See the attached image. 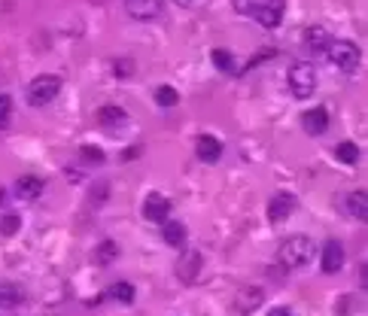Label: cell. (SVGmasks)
Wrapping results in <instances>:
<instances>
[{
    "instance_id": "d6986e66",
    "label": "cell",
    "mask_w": 368,
    "mask_h": 316,
    "mask_svg": "<svg viewBox=\"0 0 368 316\" xmlns=\"http://www.w3.org/2000/svg\"><path fill=\"white\" fill-rule=\"evenodd\" d=\"M162 237L168 246H183L186 244V225L183 222H162Z\"/></svg>"
},
{
    "instance_id": "7402d4cb",
    "label": "cell",
    "mask_w": 368,
    "mask_h": 316,
    "mask_svg": "<svg viewBox=\"0 0 368 316\" xmlns=\"http://www.w3.org/2000/svg\"><path fill=\"white\" fill-rule=\"evenodd\" d=\"M155 104H159L162 110H171V107H177V104H180V95H177V88H171V86H159V88H155Z\"/></svg>"
},
{
    "instance_id": "8fae6325",
    "label": "cell",
    "mask_w": 368,
    "mask_h": 316,
    "mask_svg": "<svg viewBox=\"0 0 368 316\" xmlns=\"http://www.w3.org/2000/svg\"><path fill=\"white\" fill-rule=\"evenodd\" d=\"M301 128H305V134H310V137L326 134L329 131V110L326 107L305 110V113H301Z\"/></svg>"
},
{
    "instance_id": "5b68a950",
    "label": "cell",
    "mask_w": 368,
    "mask_h": 316,
    "mask_svg": "<svg viewBox=\"0 0 368 316\" xmlns=\"http://www.w3.org/2000/svg\"><path fill=\"white\" fill-rule=\"evenodd\" d=\"M298 207V198L292 192H277L271 195L268 201V222H274V225H280V222H287L292 213H296Z\"/></svg>"
},
{
    "instance_id": "f546056e",
    "label": "cell",
    "mask_w": 368,
    "mask_h": 316,
    "mask_svg": "<svg viewBox=\"0 0 368 316\" xmlns=\"http://www.w3.org/2000/svg\"><path fill=\"white\" fill-rule=\"evenodd\" d=\"M107 195H110V185H107V183H95V192H91V204H98L100 198L107 201Z\"/></svg>"
},
{
    "instance_id": "277c9868",
    "label": "cell",
    "mask_w": 368,
    "mask_h": 316,
    "mask_svg": "<svg viewBox=\"0 0 368 316\" xmlns=\"http://www.w3.org/2000/svg\"><path fill=\"white\" fill-rule=\"evenodd\" d=\"M289 91H292V98H298V100L314 98L317 95V70L305 61L292 64L289 67Z\"/></svg>"
},
{
    "instance_id": "2e32d148",
    "label": "cell",
    "mask_w": 368,
    "mask_h": 316,
    "mask_svg": "<svg viewBox=\"0 0 368 316\" xmlns=\"http://www.w3.org/2000/svg\"><path fill=\"white\" fill-rule=\"evenodd\" d=\"M98 122L104 128H110V131H116V128H122L128 122V113L122 107H116V104H107V107L98 110Z\"/></svg>"
},
{
    "instance_id": "603a6c76",
    "label": "cell",
    "mask_w": 368,
    "mask_h": 316,
    "mask_svg": "<svg viewBox=\"0 0 368 316\" xmlns=\"http://www.w3.org/2000/svg\"><path fill=\"white\" fill-rule=\"evenodd\" d=\"M116 256H119V246L113 244V240H104V244H98V249H95V262L98 265L116 262Z\"/></svg>"
},
{
    "instance_id": "4316f807",
    "label": "cell",
    "mask_w": 368,
    "mask_h": 316,
    "mask_svg": "<svg viewBox=\"0 0 368 316\" xmlns=\"http://www.w3.org/2000/svg\"><path fill=\"white\" fill-rule=\"evenodd\" d=\"M79 155L86 158L88 164H100V162H104V150H98V146H79Z\"/></svg>"
},
{
    "instance_id": "9a60e30c",
    "label": "cell",
    "mask_w": 368,
    "mask_h": 316,
    "mask_svg": "<svg viewBox=\"0 0 368 316\" xmlns=\"http://www.w3.org/2000/svg\"><path fill=\"white\" fill-rule=\"evenodd\" d=\"M40 195H43V180H40V176H18V180H15V198L37 201Z\"/></svg>"
},
{
    "instance_id": "ba28073f",
    "label": "cell",
    "mask_w": 368,
    "mask_h": 316,
    "mask_svg": "<svg viewBox=\"0 0 368 316\" xmlns=\"http://www.w3.org/2000/svg\"><path fill=\"white\" fill-rule=\"evenodd\" d=\"M125 9L134 22H152L164 13V0H125Z\"/></svg>"
},
{
    "instance_id": "d6a6232c",
    "label": "cell",
    "mask_w": 368,
    "mask_h": 316,
    "mask_svg": "<svg viewBox=\"0 0 368 316\" xmlns=\"http://www.w3.org/2000/svg\"><path fill=\"white\" fill-rule=\"evenodd\" d=\"M4 204H6V192L0 189V207H4Z\"/></svg>"
},
{
    "instance_id": "6da1fadb",
    "label": "cell",
    "mask_w": 368,
    "mask_h": 316,
    "mask_svg": "<svg viewBox=\"0 0 368 316\" xmlns=\"http://www.w3.org/2000/svg\"><path fill=\"white\" fill-rule=\"evenodd\" d=\"M317 258V244L305 235L287 237L277 249V265L283 271H298V268H308Z\"/></svg>"
},
{
    "instance_id": "9c48e42d",
    "label": "cell",
    "mask_w": 368,
    "mask_h": 316,
    "mask_svg": "<svg viewBox=\"0 0 368 316\" xmlns=\"http://www.w3.org/2000/svg\"><path fill=\"white\" fill-rule=\"evenodd\" d=\"M338 204H341V213L344 216H350V219H356V222H365V216H368V198H365V192H347V195H341L338 198Z\"/></svg>"
},
{
    "instance_id": "d4e9b609",
    "label": "cell",
    "mask_w": 368,
    "mask_h": 316,
    "mask_svg": "<svg viewBox=\"0 0 368 316\" xmlns=\"http://www.w3.org/2000/svg\"><path fill=\"white\" fill-rule=\"evenodd\" d=\"M18 228H22V219H18L15 213H6V216L0 219V235H4V237L18 235Z\"/></svg>"
},
{
    "instance_id": "3957f363",
    "label": "cell",
    "mask_w": 368,
    "mask_h": 316,
    "mask_svg": "<svg viewBox=\"0 0 368 316\" xmlns=\"http://www.w3.org/2000/svg\"><path fill=\"white\" fill-rule=\"evenodd\" d=\"M326 55L341 73H353L356 67H360V61H362V52H360V46H356L353 40H329Z\"/></svg>"
},
{
    "instance_id": "44dd1931",
    "label": "cell",
    "mask_w": 368,
    "mask_h": 316,
    "mask_svg": "<svg viewBox=\"0 0 368 316\" xmlns=\"http://www.w3.org/2000/svg\"><path fill=\"white\" fill-rule=\"evenodd\" d=\"M335 158H338L341 164H356V162H360V146H356L353 140L338 143V146H335Z\"/></svg>"
},
{
    "instance_id": "30bf717a",
    "label": "cell",
    "mask_w": 368,
    "mask_h": 316,
    "mask_svg": "<svg viewBox=\"0 0 368 316\" xmlns=\"http://www.w3.org/2000/svg\"><path fill=\"white\" fill-rule=\"evenodd\" d=\"M171 216V201L164 198V195L159 192H152V195H146V201H143V219H150V222H168Z\"/></svg>"
},
{
    "instance_id": "4dcf8cb0",
    "label": "cell",
    "mask_w": 368,
    "mask_h": 316,
    "mask_svg": "<svg viewBox=\"0 0 368 316\" xmlns=\"http://www.w3.org/2000/svg\"><path fill=\"white\" fill-rule=\"evenodd\" d=\"M268 316H296V313H292L289 308H274V310H271Z\"/></svg>"
},
{
    "instance_id": "7a4b0ae2",
    "label": "cell",
    "mask_w": 368,
    "mask_h": 316,
    "mask_svg": "<svg viewBox=\"0 0 368 316\" xmlns=\"http://www.w3.org/2000/svg\"><path fill=\"white\" fill-rule=\"evenodd\" d=\"M61 77H55V73H40V77H34L31 79V86L25 88V100H27V107H34V110H40V107H49L55 98H58V91H61Z\"/></svg>"
},
{
    "instance_id": "f1b7e54d",
    "label": "cell",
    "mask_w": 368,
    "mask_h": 316,
    "mask_svg": "<svg viewBox=\"0 0 368 316\" xmlns=\"http://www.w3.org/2000/svg\"><path fill=\"white\" fill-rule=\"evenodd\" d=\"M113 70H116V77H131V73H134V61L131 58H119L113 64Z\"/></svg>"
},
{
    "instance_id": "484cf974",
    "label": "cell",
    "mask_w": 368,
    "mask_h": 316,
    "mask_svg": "<svg viewBox=\"0 0 368 316\" xmlns=\"http://www.w3.org/2000/svg\"><path fill=\"white\" fill-rule=\"evenodd\" d=\"M9 122H13V98L0 95V131H6Z\"/></svg>"
},
{
    "instance_id": "7c38bea8",
    "label": "cell",
    "mask_w": 368,
    "mask_h": 316,
    "mask_svg": "<svg viewBox=\"0 0 368 316\" xmlns=\"http://www.w3.org/2000/svg\"><path fill=\"white\" fill-rule=\"evenodd\" d=\"M195 155H198L204 164H216L219 158H223V143H219V137L201 134L198 140H195Z\"/></svg>"
},
{
    "instance_id": "8992f818",
    "label": "cell",
    "mask_w": 368,
    "mask_h": 316,
    "mask_svg": "<svg viewBox=\"0 0 368 316\" xmlns=\"http://www.w3.org/2000/svg\"><path fill=\"white\" fill-rule=\"evenodd\" d=\"M283 15H287V0H265V4L256 6L253 18L259 22L262 27H268V31H274V27H280Z\"/></svg>"
},
{
    "instance_id": "e0dca14e",
    "label": "cell",
    "mask_w": 368,
    "mask_h": 316,
    "mask_svg": "<svg viewBox=\"0 0 368 316\" xmlns=\"http://www.w3.org/2000/svg\"><path fill=\"white\" fill-rule=\"evenodd\" d=\"M329 40H332V34H329L326 27H320V25L308 27V34H305V43H308V49L314 52V55H326Z\"/></svg>"
},
{
    "instance_id": "ffe728a7",
    "label": "cell",
    "mask_w": 368,
    "mask_h": 316,
    "mask_svg": "<svg viewBox=\"0 0 368 316\" xmlns=\"http://www.w3.org/2000/svg\"><path fill=\"white\" fill-rule=\"evenodd\" d=\"M134 286L131 283H113V286H110V289H107V298H113V301H119V304H134Z\"/></svg>"
},
{
    "instance_id": "4fadbf2b",
    "label": "cell",
    "mask_w": 368,
    "mask_h": 316,
    "mask_svg": "<svg viewBox=\"0 0 368 316\" xmlns=\"http://www.w3.org/2000/svg\"><path fill=\"white\" fill-rule=\"evenodd\" d=\"M201 268H204V258H201V253H183L180 262H177V277L183 283H195Z\"/></svg>"
},
{
    "instance_id": "5bb4252c",
    "label": "cell",
    "mask_w": 368,
    "mask_h": 316,
    "mask_svg": "<svg viewBox=\"0 0 368 316\" xmlns=\"http://www.w3.org/2000/svg\"><path fill=\"white\" fill-rule=\"evenodd\" d=\"M262 301H265V292L259 289V286H244V289L235 295V310L237 313H250V310L259 308Z\"/></svg>"
},
{
    "instance_id": "ac0fdd59",
    "label": "cell",
    "mask_w": 368,
    "mask_h": 316,
    "mask_svg": "<svg viewBox=\"0 0 368 316\" xmlns=\"http://www.w3.org/2000/svg\"><path fill=\"white\" fill-rule=\"evenodd\" d=\"M25 304V289L15 283H0V308L13 310V308H22Z\"/></svg>"
},
{
    "instance_id": "cb8c5ba5",
    "label": "cell",
    "mask_w": 368,
    "mask_h": 316,
    "mask_svg": "<svg viewBox=\"0 0 368 316\" xmlns=\"http://www.w3.org/2000/svg\"><path fill=\"white\" fill-rule=\"evenodd\" d=\"M210 58H213L216 70H223V73H235V55H232V52H225V49H213V52H210Z\"/></svg>"
},
{
    "instance_id": "52a82bcc",
    "label": "cell",
    "mask_w": 368,
    "mask_h": 316,
    "mask_svg": "<svg viewBox=\"0 0 368 316\" xmlns=\"http://www.w3.org/2000/svg\"><path fill=\"white\" fill-rule=\"evenodd\" d=\"M347 262V249L341 240H329L323 246V253H320V268H323V274H338Z\"/></svg>"
},
{
    "instance_id": "1f68e13d",
    "label": "cell",
    "mask_w": 368,
    "mask_h": 316,
    "mask_svg": "<svg viewBox=\"0 0 368 316\" xmlns=\"http://www.w3.org/2000/svg\"><path fill=\"white\" fill-rule=\"evenodd\" d=\"M177 4H180V6H195L198 0H177Z\"/></svg>"
},
{
    "instance_id": "83f0119b",
    "label": "cell",
    "mask_w": 368,
    "mask_h": 316,
    "mask_svg": "<svg viewBox=\"0 0 368 316\" xmlns=\"http://www.w3.org/2000/svg\"><path fill=\"white\" fill-rule=\"evenodd\" d=\"M262 0H232V6H235V13H241V15H253L256 13V6H259Z\"/></svg>"
}]
</instances>
